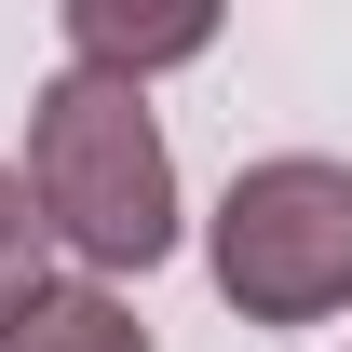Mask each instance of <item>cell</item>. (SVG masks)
Returning <instances> with one entry per match:
<instances>
[{
	"label": "cell",
	"mask_w": 352,
	"mask_h": 352,
	"mask_svg": "<svg viewBox=\"0 0 352 352\" xmlns=\"http://www.w3.org/2000/svg\"><path fill=\"white\" fill-rule=\"evenodd\" d=\"M28 204L41 230L95 271H149L176 244V149L149 122L135 82H95V68H54L41 109H28Z\"/></svg>",
	"instance_id": "6da1fadb"
},
{
	"label": "cell",
	"mask_w": 352,
	"mask_h": 352,
	"mask_svg": "<svg viewBox=\"0 0 352 352\" xmlns=\"http://www.w3.org/2000/svg\"><path fill=\"white\" fill-rule=\"evenodd\" d=\"M217 298L244 325H325V311H352V163L285 149V163L230 176V204H217Z\"/></svg>",
	"instance_id": "7a4b0ae2"
},
{
	"label": "cell",
	"mask_w": 352,
	"mask_h": 352,
	"mask_svg": "<svg viewBox=\"0 0 352 352\" xmlns=\"http://www.w3.org/2000/svg\"><path fill=\"white\" fill-rule=\"evenodd\" d=\"M217 41V14H135V0H68V68H95V82H135L149 95V68H176V54Z\"/></svg>",
	"instance_id": "3957f363"
},
{
	"label": "cell",
	"mask_w": 352,
	"mask_h": 352,
	"mask_svg": "<svg viewBox=\"0 0 352 352\" xmlns=\"http://www.w3.org/2000/svg\"><path fill=\"white\" fill-rule=\"evenodd\" d=\"M0 352H149V325H135L109 285H41L28 325H0Z\"/></svg>",
	"instance_id": "277c9868"
},
{
	"label": "cell",
	"mask_w": 352,
	"mask_h": 352,
	"mask_svg": "<svg viewBox=\"0 0 352 352\" xmlns=\"http://www.w3.org/2000/svg\"><path fill=\"white\" fill-rule=\"evenodd\" d=\"M41 204H28V176H0V325H28V298H41Z\"/></svg>",
	"instance_id": "5b68a950"
}]
</instances>
